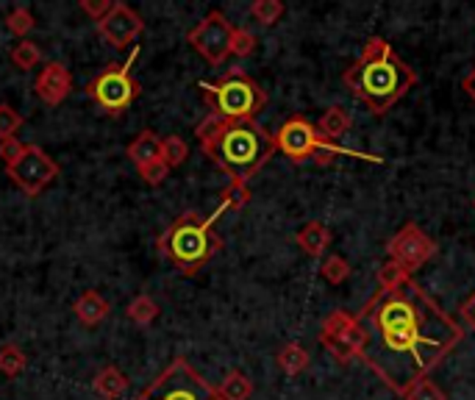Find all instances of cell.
<instances>
[{
	"mask_svg": "<svg viewBox=\"0 0 475 400\" xmlns=\"http://www.w3.org/2000/svg\"><path fill=\"white\" fill-rule=\"evenodd\" d=\"M6 28H9L14 36H20V42H23L25 36L36 28V20H33V14H31L25 6H17V9H12V12L6 14Z\"/></svg>",
	"mask_w": 475,
	"mask_h": 400,
	"instance_id": "83f0119b",
	"label": "cell"
},
{
	"mask_svg": "<svg viewBox=\"0 0 475 400\" xmlns=\"http://www.w3.org/2000/svg\"><path fill=\"white\" fill-rule=\"evenodd\" d=\"M275 361H278L281 373H286V376L292 378V376H301V373L309 367V361H312V358H309V353H306L303 345L289 342V345H284V348L278 350Z\"/></svg>",
	"mask_w": 475,
	"mask_h": 400,
	"instance_id": "d6986e66",
	"label": "cell"
},
{
	"mask_svg": "<svg viewBox=\"0 0 475 400\" xmlns=\"http://www.w3.org/2000/svg\"><path fill=\"white\" fill-rule=\"evenodd\" d=\"M211 115L223 120H256V115L267 106V92L256 84L245 70L234 67L220 81L198 84Z\"/></svg>",
	"mask_w": 475,
	"mask_h": 400,
	"instance_id": "5b68a950",
	"label": "cell"
},
{
	"mask_svg": "<svg viewBox=\"0 0 475 400\" xmlns=\"http://www.w3.org/2000/svg\"><path fill=\"white\" fill-rule=\"evenodd\" d=\"M406 278H412L409 273H404L400 270L395 262H384L381 267H378V289H395V286H400Z\"/></svg>",
	"mask_w": 475,
	"mask_h": 400,
	"instance_id": "1f68e13d",
	"label": "cell"
},
{
	"mask_svg": "<svg viewBox=\"0 0 475 400\" xmlns=\"http://www.w3.org/2000/svg\"><path fill=\"white\" fill-rule=\"evenodd\" d=\"M461 89H464V95L475 103V67L467 72V76L461 79Z\"/></svg>",
	"mask_w": 475,
	"mask_h": 400,
	"instance_id": "74e56055",
	"label": "cell"
},
{
	"mask_svg": "<svg viewBox=\"0 0 475 400\" xmlns=\"http://www.w3.org/2000/svg\"><path fill=\"white\" fill-rule=\"evenodd\" d=\"M295 242L301 245V250L303 253H309V256H322V250L331 245V231H328L322 223H317V220H312V223H306L301 231H298V237H295Z\"/></svg>",
	"mask_w": 475,
	"mask_h": 400,
	"instance_id": "ac0fdd59",
	"label": "cell"
},
{
	"mask_svg": "<svg viewBox=\"0 0 475 400\" xmlns=\"http://www.w3.org/2000/svg\"><path fill=\"white\" fill-rule=\"evenodd\" d=\"M72 312H76V317L84 322V325H89V329H95V325H100L106 317H108V301L100 295V293H95V289H89V293H84L76 303H72Z\"/></svg>",
	"mask_w": 475,
	"mask_h": 400,
	"instance_id": "2e32d148",
	"label": "cell"
},
{
	"mask_svg": "<svg viewBox=\"0 0 475 400\" xmlns=\"http://www.w3.org/2000/svg\"><path fill=\"white\" fill-rule=\"evenodd\" d=\"M250 14L259 25L270 28V25H275L284 17V4H281V0H256V4L250 6Z\"/></svg>",
	"mask_w": 475,
	"mask_h": 400,
	"instance_id": "484cf974",
	"label": "cell"
},
{
	"mask_svg": "<svg viewBox=\"0 0 475 400\" xmlns=\"http://www.w3.org/2000/svg\"><path fill=\"white\" fill-rule=\"evenodd\" d=\"M320 345L331 353L340 365H348V361L359 358L361 345H364V331H361L356 314H348L342 309L328 314L320 329Z\"/></svg>",
	"mask_w": 475,
	"mask_h": 400,
	"instance_id": "8fae6325",
	"label": "cell"
},
{
	"mask_svg": "<svg viewBox=\"0 0 475 400\" xmlns=\"http://www.w3.org/2000/svg\"><path fill=\"white\" fill-rule=\"evenodd\" d=\"M33 89H36V98H40L42 103L59 106V103L70 95V89H72L70 70H67L61 61H48V64L42 67L40 76H36Z\"/></svg>",
	"mask_w": 475,
	"mask_h": 400,
	"instance_id": "5bb4252c",
	"label": "cell"
},
{
	"mask_svg": "<svg viewBox=\"0 0 475 400\" xmlns=\"http://www.w3.org/2000/svg\"><path fill=\"white\" fill-rule=\"evenodd\" d=\"M134 400H223V395L184 356H175Z\"/></svg>",
	"mask_w": 475,
	"mask_h": 400,
	"instance_id": "52a82bcc",
	"label": "cell"
},
{
	"mask_svg": "<svg viewBox=\"0 0 475 400\" xmlns=\"http://www.w3.org/2000/svg\"><path fill=\"white\" fill-rule=\"evenodd\" d=\"M217 389H220L223 400H250V395H253L250 378L245 373H239V370H231Z\"/></svg>",
	"mask_w": 475,
	"mask_h": 400,
	"instance_id": "603a6c76",
	"label": "cell"
},
{
	"mask_svg": "<svg viewBox=\"0 0 475 400\" xmlns=\"http://www.w3.org/2000/svg\"><path fill=\"white\" fill-rule=\"evenodd\" d=\"M159 303L151 298V295H136L131 303H128V309H126V314H128V320L131 322H136V325H151L156 317H159Z\"/></svg>",
	"mask_w": 475,
	"mask_h": 400,
	"instance_id": "cb8c5ba5",
	"label": "cell"
},
{
	"mask_svg": "<svg viewBox=\"0 0 475 400\" xmlns=\"http://www.w3.org/2000/svg\"><path fill=\"white\" fill-rule=\"evenodd\" d=\"M459 314H461V320L470 325V329L475 331V293L461 303V309H459Z\"/></svg>",
	"mask_w": 475,
	"mask_h": 400,
	"instance_id": "8d00e7d4",
	"label": "cell"
},
{
	"mask_svg": "<svg viewBox=\"0 0 475 400\" xmlns=\"http://www.w3.org/2000/svg\"><path fill=\"white\" fill-rule=\"evenodd\" d=\"M128 384H131V381H128V376H126L120 367L106 365V367L95 376L92 389H95L103 400H120V397L126 395Z\"/></svg>",
	"mask_w": 475,
	"mask_h": 400,
	"instance_id": "e0dca14e",
	"label": "cell"
},
{
	"mask_svg": "<svg viewBox=\"0 0 475 400\" xmlns=\"http://www.w3.org/2000/svg\"><path fill=\"white\" fill-rule=\"evenodd\" d=\"M115 0H81V12L89 14L95 23H100L108 12H112Z\"/></svg>",
	"mask_w": 475,
	"mask_h": 400,
	"instance_id": "836d02e7",
	"label": "cell"
},
{
	"mask_svg": "<svg viewBox=\"0 0 475 400\" xmlns=\"http://www.w3.org/2000/svg\"><path fill=\"white\" fill-rule=\"evenodd\" d=\"M12 64L17 67V70H31V67H36L42 61V51H40V45L36 42H31V40H23V42H17L14 48H12Z\"/></svg>",
	"mask_w": 475,
	"mask_h": 400,
	"instance_id": "d4e9b609",
	"label": "cell"
},
{
	"mask_svg": "<svg viewBox=\"0 0 475 400\" xmlns=\"http://www.w3.org/2000/svg\"><path fill=\"white\" fill-rule=\"evenodd\" d=\"M167 172H170V167L164 164V162H156V164H151L148 170H142L139 175L144 178V184H151V187H159L162 181L167 178Z\"/></svg>",
	"mask_w": 475,
	"mask_h": 400,
	"instance_id": "d590c367",
	"label": "cell"
},
{
	"mask_svg": "<svg viewBox=\"0 0 475 400\" xmlns=\"http://www.w3.org/2000/svg\"><path fill=\"white\" fill-rule=\"evenodd\" d=\"M25 151V144L14 136V139H6V142H0V159H4V164H14Z\"/></svg>",
	"mask_w": 475,
	"mask_h": 400,
	"instance_id": "e575fe53",
	"label": "cell"
},
{
	"mask_svg": "<svg viewBox=\"0 0 475 400\" xmlns=\"http://www.w3.org/2000/svg\"><path fill=\"white\" fill-rule=\"evenodd\" d=\"M126 153H128V159L134 162V167L142 172V170H148L151 164L162 162V139H159L154 131L144 128V131H139V136L128 144Z\"/></svg>",
	"mask_w": 475,
	"mask_h": 400,
	"instance_id": "9a60e30c",
	"label": "cell"
},
{
	"mask_svg": "<svg viewBox=\"0 0 475 400\" xmlns=\"http://www.w3.org/2000/svg\"><path fill=\"white\" fill-rule=\"evenodd\" d=\"M350 126H353V120H350V115L345 112L342 106H331L328 112L322 115V120H320V126H317V131L325 136V139H340V136H345L348 131H350Z\"/></svg>",
	"mask_w": 475,
	"mask_h": 400,
	"instance_id": "ffe728a7",
	"label": "cell"
},
{
	"mask_svg": "<svg viewBox=\"0 0 475 400\" xmlns=\"http://www.w3.org/2000/svg\"><path fill=\"white\" fill-rule=\"evenodd\" d=\"M139 56V48L134 45V53L123 61V64H112L106 67L100 76H95L87 84V98H92L106 115L120 117L128 112V106L139 98V81L131 76V67Z\"/></svg>",
	"mask_w": 475,
	"mask_h": 400,
	"instance_id": "ba28073f",
	"label": "cell"
},
{
	"mask_svg": "<svg viewBox=\"0 0 475 400\" xmlns=\"http://www.w3.org/2000/svg\"><path fill=\"white\" fill-rule=\"evenodd\" d=\"M342 81L370 108V115L384 117L417 84V72L392 51L387 40L370 36L361 48V56L345 70Z\"/></svg>",
	"mask_w": 475,
	"mask_h": 400,
	"instance_id": "3957f363",
	"label": "cell"
},
{
	"mask_svg": "<svg viewBox=\"0 0 475 400\" xmlns=\"http://www.w3.org/2000/svg\"><path fill=\"white\" fill-rule=\"evenodd\" d=\"M144 31V23L142 17L128 6L123 4V0H115V6L112 12H108L100 23H98V33L103 36V40L108 45H115V48H128L136 42V36H142Z\"/></svg>",
	"mask_w": 475,
	"mask_h": 400,
	"instance_id": "4fadbf2b",
	"label": "cell"
},
{
	"mask_svg": "<svg viewBox=\"0 0 475 400\" xmlns=\"http://www.w3.org/2000/svg\"><path fill=\"white\" fill-rule=\"evenodd\" d=\"M275 136V151H281L289 162L295 164H303L309 159H314L317 164H331L337 156H356V159H368L361 153H353V151H345L340 148L337 142L325 139L317 126H312L306 117H289Z\"/></svg>",
	"mask_w": 475,
	"mask_h": 400,
	"instance_id": "8992f818",
	"label": "cell"
},
{
	"mask_svg": "<svg viewBox=\"0 0 475 400\" xmlns=\"http://www.w3.org/2000/svg\"><path fill=\"white\" fill-rule=\"evenodd\" d=\"M203 153L231 181L247 184L275 153V136L256 120H223L209 115L195 126Z\"/></svg>",
	"mask_w": 475,
	"mask_h": 400,
	"instance_id": "7a4b0ae2",
	"label": "cell"
},
{
	"mask_svg": "<svg viewBox=\"0 0 475 400\" xmlns=\"http://www.w3.org/2000/svg\"><path fill=\"white\" fill-rule=\"evenodd\" d=\"M190 156V144L181 139V136H164L162 139V162L167 167H178V164H184Z\"/></svg>",
	"mask_w": 475,
	"mask_h": 400,
	"instance_id": "4316f807",
	"label": "cell"
},
{
	"mask_svg": "<svg viewBox=\"0 0 475 400\" xmlns=\"http://www.w3.org/2000/svg\"><path fill=\"white\" fill-rule=\"evenodd\" d=\"M23 115L14 112V108L9 103H0V142H6V139H14V134L23 128Z\"/></svg>",
	"mask_w": 475,
	"mask_h": 400,
	"instance_id": "f1b7e54d",
	"label": "cell"
},
{
	"mask_svg": "<svg viewBox=\"0 0 475 400\" xmlns=\"http://www.w3.org/2000/svg\"><path fill=\"white\" fill-rule=\"evenodd\" d=\"M6 172L14 181V187L23 190V195L36 198L59 178V164L40 148V144H25L23 156L14 164H9Z\"/></svg>",
	"mask_w": 475,
	"mask_h": 400,
	"instance_id": "30bf717a",
	"label": "cell"
},
{
	"mask_svg": "<svg viewBox=\"0 0 475 400\" xmlns=\"http://www.w3.org/2000/svg\"><path fill=\"white\" fill-rule=\"evenodd\" d=\"M320 275H322L328 284H342V281L350 275V265H348V259H342V256H328V259L322 262V267H320Z\"/></svg>",
	"mask_w": 475,
	"mask_h": 400,
	"instance_id": "f546056e",
	"label": "cell"
},
{
	"mask_svg": "<svg viewBox=\"0 0 475 400\" xmlns=\"http://www.w3.org/2000/svg\"><path fill=\"white\" fill-rule=\"evenodd\" d=\"M356 320L364 331L361 365L400 397L428 378L464 340L456 317L412 278L395 289H378Z\"/></svg>",
	"mask_w": 475,
	"mask_h": 400,
	"instance_id": "6da1fadb",
	"label": "cell"
},
{
	"mask_svg": "<svg viewBox=\"0 0 475 400\" xmlns=\"http://www.w3.org/2000/svg\"><path fill=\"white\" fill-rule=\"evenodd\" d=\"M404 400H448L445 397V392L436 386L431 378H423V381H417L406 395H404Z\"/></svg>",
	"mask_w": 475,
	"mask_h": 400,
	"instance_id": "d6a6232c",
	"label": "cell"
},
{
	"mask_svg": "<svg viewBox=\"0 0 475 400\" xmlns=\"http://www.w3.org/2000/svg\"><path fill=\"white\" fill-rule=\"evenodd\" d=\"M250 187L247 184H239V181H231V184L223 190V195H220V209H217L214 214L220 217L223 211H242L247 203H250Z\"/></svg>",
	"mask_w": 475,
	"mask_h": 400,
	"instance_id": "44dd1931",
	"label": "cell"
},
{
	"mask_svg": "<svg viewBox=\"0 0 475 400\" xmlns=\"http://www.w3.org/2000/svg\"><path fill=\"white\" fill-rule=\"evenodd\" d=\"M231 40H234V25L220 9H211L187 33V42L192 45V51H198L211 67H220L231 56Z\"/></svg>",
	"mask_w": 475,
	"mask_h": 400,
	"instance_id": "9c48e42d",
	"label": "cell"
},
{
	"mask_svg": "<svg viewBox=\"0 0 475 400\" xmlns=\"http://www.w3.org/2000/svg\"><path fill=\"white\" fill-rule=\"evenodd\" d=\"M472 206H475V200H472Z\"/></svg>",
	"mask_w": 475,
	"mask_h": 400,
	"instance_id": "f35d334b",
	"label": "cell"
},
{
	"mask_svg": "<svg viewBox=\"0 0 475 400\" xmlns=\"http://www.w3.org/2000/svg\"><path fill=\"white\" fill-rule=\"evenodd\" d=\"M256 36H253V31H247V28H234V40H231V56H237V59H247V56H253V51H256Z\"/></svg>",
	"mask_w": 475,
	"mask_h": 400,
	"instance_id": "4dcf8cb0",
	"label": "cell"
},
{
	"mask_svg": "<svg viewBox=\"0 0 475 400\" xmlns=\"http://www.w3.org/2000/svg\"><path fill=\"white\" fill-rule=\"evenodd\" d=\"M387 256L389 262H395L400 270L412 275L436 256V245L417 223H406L387 242Z\"/></svg>",
	"mask_w": 475,
	"mask_h": 400,
	"instance_id": "7c38bea8",
	"label": "cell"
},
{
	"mask_svg": "<svg viewBox=\"0 0 475 400\" xmlns=\"http://www.w3.org/2000/svg\"><path fill=\"white\" fill-rule=\"evenodd\" d=\"M214 220L217 214L200 217L198 211H184L159 237V250L181 275H198L223 250V237L214 231Z\"/></svg>",
	"mask_w": 475,
	"mask_h": 400,
	"instance_id": "277c9868",
	"label": "cell"
},
{
	"mask_svg": "<svg viewBox=\"0 0 475 400\" xmlns=\"http://www.w3.org/2000/svg\"><path fill=\"white\" fill-rule=\"evenodd\" d=\"M25 365H28V356L20 345L9 342V345L0 348V373H4L6 378H17L25 370Z\"/></svg>",
	"mask_w": 475,
	"mask_h": 400,
	"instance_id": "7402d4cb",
	"label": "cell"
}]
</instances>
